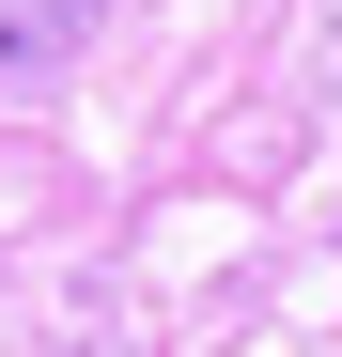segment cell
<instances>
[{
	"instance_id": "6da1fadb",
	"label": "cell",
	"mask_w": 342,
	"mask_h": 357,
	"mask_svg": "<svg viewBox=\"0 0 342 357\" xmlns=\"http://www.w3.org/2000/svg\"><path fill=\"white\" fill-rule=\"evenodd\" d=\"M109 31V0H0V78H63Z\"/></svg>"
},
{
	"instance_id": "7a4b0ae2",
	"label": "cell",
	"mask_w": 342,
	"mask_h": 357,
	"mask_svg": "<svg viewBox=\"0 0 342 357\" xmlns=\"http://www.w3.org/2000/svg\"><path fill=\"white\" fill-rule=\"evenodd\" d=\"M311 31H327V63H342V0H327V16H311Z\"/></svg>"
}]
</instances>
